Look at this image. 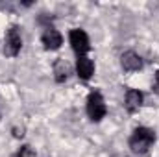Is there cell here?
<instances>
[{
	"label": "cell",
	"instance_id": "5",
	"mask_svg": "<svg viewBox=\"0 0 159 157\" xmlns=\"http://www.w3.org/2000/svg\"><path fill=\"white\" fill-rule=\"evenodd\" d=\"M120 65L126 72H135V70L143 69V59L135 52H124L120 57Z\"/></svg>",
	"mask_w": 159,
	"mask_h": 157
},
{
	"label": "cell",
	"instance_id": "7",
	"mask_svg": "<svg viewBox=\"0 0 159 157\" xmlns=\"http://www.w3.org/2000/svg\"><path fill=\"white\" fill-rule=\"evenodd\" d=\"M76 70H78V76H80V78L87 81V79L93 76V72H94V63H93L87 56H81V57H78Z\"/></svg>",
	"mask_w": 159,
	"mask_h": 157
},
{
	"label": "cell",
	"instance_id": "2",
	"mask_svg": "<svg viewBox=\"0 0 159 157\" xmlns=\"http://www.w3.org/2000/svg\"><path fill=\"white\" fill-rule=\"evenodd\" d=\"M106 113H107V109H106L102 94L98 91H93L89 94V98H87V115H89V118L98 122V120H102L106 117Z\"/></svg>",
	"mask_w": 159,
	"mask_h": 157
},
{
	"label": "cell",
	"instance_id": "1",
	"mask_svg": "<svg viewBox=\"0 0 159 157\" xmlns=\"http://www.w3.org/2000/svg\"><path fill=\"white\" fill-rule=\"evenodd\" d=\"M156 142V133L148 128H137L129 137V148L133 154H146Z\"/></svg>",
	"mask_w": 159,
	"mask_h": 157
},
{
	"label": "cell",
	"instance_id": "4",
	"mask_svg": "<svg viewBox=\"0 0 159 157\" xmlns=\"http://www.w3.org/2000/svg\"><path fill=\"white\" fill-rule=\"evenodd\" d=\"M69 39H70V44H72V50L78 54V57L81 56H85L87 52H89V48H91V44H89V37H87V34L83 32V30H72L70 34H69Z\"/></svg>",
	"mask_w": 159,
	"mask_h": 157
},
{
	"label": "cell",
	"instance_id": "8",
	"mask_svg": "<svg viewBox=\"0 0 159 157\" xmlns=\"http://www.w3.org/2000/svg\"><path fill=\"white\" fill-rule=\"evenodd\" d=\"M141 105H143V92H139L135 89H129L126 92V109L129 113H135Z\"/></svg>",
	"mask_w": 159,
	"mask_h": 157
},
{
	"label": "cell",
	"instance_id": "9",
	"mask_svg": "<svg viewBox=\"0 0 159 157\" xmlns=\"http://www.w3.org/2000/svg\"><path fill=\"white\" fill-rule=\"evenodd\" d=\"M70 76V65L65 61V59H57L56 63H54V78L57 83H63V81H67Z\"/></svg>",
	"mask_w": 159,
	"mask_h": 157
},
{
	"label": "cell",
	"instance_id": "11",
	"mask_svg": "<svg viewBox=\"0 0 159 157\" xmlns=\"http://www.w3.org/2000/svg\"><path fill=\"white\" fill-rule=\"evenodd\" d=\"M154 91L159 94V70L156 72V81H154Z\"/></svg>",
	"mask_w": 159,
	"mask_h": 157
},
{
	"label": "cell",
	"instance_id": "3",
	"mask_svg": "<svg viewBox=\"0 0 159 157\" xmlns=\"http://www.w3.org/2000/svg\"><path fill=\"white\" fill-rule=\"evenodd\" d=\"M20 46H22L20 32H19L17 26H11L6 34V39H4V54L9 56V57H15L20 52Z\"/></svg>",
	"mask_w": 159,
	"mask_h": 157
},
{
	"label": "cell",
	"instance_id": "6",
	"mask_svg": "<svg viewBox=\"0 0 159 157\" xmlns=\"http://www.w3.org/2000/svg\"><path fill=\"white\" fill-rule=\"evenodd\" d=\"M41 41H43V44H44L46 50H57L61 46V43H63V37H61V34L57 30L46 28L44 34H43V37H41Z\"/></svg>",
	"mask_w": 159,
	"mask_h": 157
},
{
	"label": "cell",
	"instance_id": "10",
	"mask_svg": "<svg viewBox=\"0 0 159 157\" xmlns=\"http://www.w3.org/2000/svg\"><path fill=\"white\" fill-rule=\"evenodd\" d=\"M15 157H35V152H34L32 146H22V148L17 152V155Z\"/></svg>",
	"mask_w": 159,
	"mask_h": 157
}]
</instances>
